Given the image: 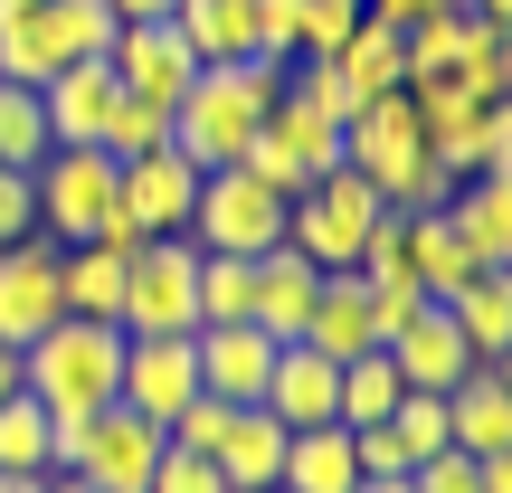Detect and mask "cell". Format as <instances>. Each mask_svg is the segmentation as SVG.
Listing matches in <instances>:
<instances>
[{
    "instance_id": "obj_1",
    "label": "cell",
    "mask_w": 512,
    "mask_h": 493,
    "mask_svg": "<svg viewBox=\"0 0 512 493\" xmlns=\"http://www.w3.org/2000/svg\"><path fill=\"white\" fill-rule=\"evenodd\" d=\"M342 171H361V181L380 190V209H399V219L456 200V171L427 152V124H418V105H408V86L370 95V105L342 124Z\"/></svg>"
},
{
    "instance_id": "obj_2",
    "label": "cell",
    "mask_w": 512,
    "mask_h": 493,
    "mask_svg": "<svg viewBox=\"0 0 512 493\" xmlns=\"http://www.w3.org/2000/svg\"><path fill=\"white\" fill-rule=\"evenodd\" d=\"M275 95H285V67H266V57H219V67H200L190 95L171 105V152H181L190 171H228L247 152V133L275 114Z\"/></svg>"
},
{
    "instance_id": "obj_3",
    "label": "cell",
    "mask_w": 512,
    "mask_h": 493,
    "mask_svg": "<svg viewBox=\"0 0 512 493\" xmlns=\"http://www.w3.org/2000/svg\"><path fill=\"white\" fill-rule=\"evenodd\" d=\"M29 200H38V238H57V247H114V256L143 247L124 219V162L95 143H57L29 171Z\"/></svg>"
},
{
    "instance_id": "obj_4",
    "label": "cell",
    "mask_w": 512,
    "mask_h": 493,
    "mask_svg": "<svg viewBox=\"0 0 512 493\" xmlns=\"http://www.w3.org/2000/svg\"><path fill=\"white\" fill-rule=\"evenodd\" d=\"M19 389H29L48 418H95L124 389V323H86V313H57L29 351H19Z\"/></svg>"
},
{
    "instance_id": "obj_5",
    "label": "cell",
    "mask_w": 512,
    "mask_h": 493,
    "mask_svg": "<svg viewBox=\"0 0 512 493\" xmlns=\"http://www.w3.org/2000/svg\"><path fill=\"white\" fill-rule=\"evenodd\" d=\"M181 238L209 247V256H266V247H285V190H266L247 162L200 171V200H190Z\"/></svg>"
},
{
    "instance_id": "obj_6",
    "label": "cell",
    "mask_w": 512,
    "mask_h": 493,
    "mask_svg": "<svg viewBox=\"0 0 512 493\" xmlns=\"http://www.w3.org/2000/svg\"><path fill=\"white\" fill-rule=\"evenodd\" d=\"M389 209H380V190L361 181V171H323L313 190H294L285 200V247H304L313 266H361V247H370V228H380Z\"/></svg>"
},
{
    "instance_id": "obj_7",
    "label": "cell",
    "mask_w": 512,
    "mask_h": 493,
    "mask_svg": "<svg viewBox=\"0 0 512 493\" xmlns=\"http://www.w3.org/2000/svg\"><path fill=\"white\" fill-rule=\"evenodd\" d=\"M124 332H200V247L190 238H143L124 256Z\"/></svg>"
},
{
    "instance_id": "obj_8",
    "label": "cell",
    "mask_w": 512,
    "mask_h": 493,
    "mask_svg": "<svg viewBox=\"0 0 512 493\" xmlns=\"http://www.w3.org/2000/svg\"><path fill=\"white\" fill-rule=\"evenodd\" d=\"M238 162H247L266 190H285V200H294V190H313L323 171H342V124H323V114H304V105H285V95H275V114L247 133Z\"/></svg>"
},
{
    "instance_id": "obj_9",
    "label": "cell",
    "mask_w": 512,
    "mask_h": 493,
    "mask_svg": "<svg viewBox=\"0 0 512 493\" xmlns=\"http://www.w3.org/2000/svg\"><path fill=\"white\" fill-rule=\"evenodd\" d=\"M114 399H124L133 418L171 427L200 399V351H190V332H124V389H114Z\"/></svg>"
},
{
    "instance_id": "obj_10",
    "label": "cell",
    "mask_w": 512,
    "mask_h": 493,
    "mask_svg": "<svg viewBox=\"0 0 512 493\" xmlns=\"http://www.w3.org/2000/svg\"><path fill=\"white\" fill-rule=\"evenodd\" d=\"M105 67H114V86H124V95H143V105L171 114L190 95V76H200V48H190L171 19H124L114 48H105Z\"/></svg>"
},
{
    "instance_id": "obj_11",
    "label": "cell",
    "mask_w": 512,
    "mask_h": 493,
    "mask_svg": "<svg viewBox=\"0 0 512 493\" xmlns=\"http://www.w3.org/2000/svg\"><path fill=\"white\" fill-rule=\"evenodd\" d=\"M152 465H162V427L133 418V408L114 399V408H95V418H86V446H76L67 475H86L95 493H143Z\"/></svg>"
},
{
    "instance_id": "obj_12",
    "label": "cell",
    "mask_w": 512,
    "mask_h": 493,
    "mask_svg": "<svg viewBox=\"0 0 512 493\" xmlns=\"http://www.w3.org/2000/svg\"><path fill=\"white\" fill-rule=\"evenodd\" d=\"M67 313V294H57V238H10L0 247V342L10 351H29L38 332Z\"/></svg>"
},
{
    "instance_id": "obj_13",
    "label": "cell",
    "mask_w": 512,
    "mask_h": 493,
    "mask_svg": "<svg viewBox=\"0 0 512 493\" xmlns=\"http://www.w3.org/2000/svg\"><path fill=\"white\" fill-rule=\"evenodd\" d=\"M190 351H200V389L209 399H228V408H256L266 399V370H275V332H256V323H200L190 332Z\"/></svg>"
},
{
    "instance_id": "obj_14",
    "label": "cell",
    "mask_w": 512,
    "mask_h": 493,
    "mask_svg": "<svg viewBox=\"0 0 512 493\" xmlns=\"http://www.w3.org/2000/svg\"><path fill=\"white\" fill-rule=\"evenodd\" d=\"M380 351H389V370H399V389H437V399L475 370V351H465V332L446 323V304H418Z\"/></svg>"
},
{
    "instance_id": "obj_15",
    "label": "cell",
    "mask_w": 512,
    "mask_h": 493,
    "mask_svg": "<svg viewBox=\"0 0 512 493\" xmlns=\"http://www.w3.org/2000/svg\"><path fill=\"white\" fill-rule=\"evenodd\" d=\"M190 200H200V171H190L171 143L143 152V162H124V219H133V238H181Z\"/></svg>"
},
{
    "instance_id": "obj_16",
    "label": "cell",
    "mask_w": 512,
    "mask_h": 493,
    "mask_svg": "<svg viewBox=\"0 0 512 493\" xmlns=\"http://www.w3.org/2000/svg\"><path fill=\"white\" fill-rule=\"evenodd\" d=\"M332 399H342V361L332 351H313V342H285L275 351V370H266V418L275 427H332Z\"/></svg>"
},
{
    "instance_id": "obj_17",
    "label": "cell",
    "mask_w": 512,
    "mask_h": 493,
    "mask_svg": "<svg viewBox=\"0 0 512 493\" xmlns=\"http://www.w3.org/2000/svg\"><path fill=\"white\" fill-rule=\"evenodd\" d=\"M446 228L465 238L484 275H512V171H465L456 200H446Z\"/></svg>"
},
{
    "instance_id": "obj_18",
    "label": "cell",
    "mask_w": 512,
    "mask_h": 493,
    "mask_svg": "<svg viewBox=\"0 0 512 493\" xmlns=\"http://www.w3.org/2000/svg\"><path fill=\"white\" fill-rule=\"evenodd\" d=\"M446 437L465 456H512V370L503 361H475L446 389Z\"/></svg>"
},
{
    "instance_id": "obj_19",
    "label": "cell",
    "mask_w": 512,
    "mask_h": 493,
    "mask_svg": "<svg viewBox=\"0 0 512 493\" xmlns=\"http://www.w3.org/2000/svg\"><path fill=\"white\" fill-rule=\"evenodd\" d=\"M313 285H323V266H313L304 247H266V256H256V294H247V323H256V332H275V342H304Z\"/></svg>"
},
{
    "instance_id": "obj_20",
    "label": "cell",
    "mask_w": 512,
    "mask_h": 493,
    "mask_svg": "<svg viewBox=\"0 0 512 493\" xmlns=\"http://www.w3.org/2000/svg\"><path fill=\"white\" fill-rule=\"evenodd\" d=\"M114 67L105 57H76V67H57L48 86H38V105H48V143H95L105 133V114H114Z\"/></svg>"
},
{
    "instance_id": "obj_21",
    "label": "cell",
    "mask_w": 512,
    "mask_h": 493,
    "mask_svg": "<svg viewBox=\"0 0 512 493\" xmlns=\"http://www.w3.org/2000/svg\"><path fill=\"white\" fill-rule=\"evenodd\" d=\"M304 342H313V351H332V361H361V351H380V332H370V285H361V266H332L323 285H313Z\"/></svg>"
},
{
    "instance_id": "obj_22",
    "label": "cell",
    "mask_w": 512,
    "mask_h": 493,
    "mask_svg": "<svg viewBox=\"0 0 512 493\" xmlns=\"http://www.w3.org/2000/svg\"><path fill=\"white\" fill-rule=\"evenodd\" d=\"M399 247H408V275H418L437 304H446L456 285H475V275H484L475 256H465V238L446 228V209H408V219H399Z\"/></svg>"
},
{
    "instance_id": "obj_23",
    "label": "cell",
    "mask_w": 512,
    "mask_h": 493,
    "mask_svg": "<svg viewBox=\"0 0 512 493\" xmlns=\"http://www.w3.org/2000/svg\"><path fill=\"white\" fill-rule=\"evenodd\" d=\"M351 484H361L351 427H294V437H285V475H275V493H351Z\"/></svg>"
},
{
    "instance_id": "obj_24",
    "label": "cell",
    "mask_w": 512,
    "mask_h": 493,
    "mask_svg": "<svg viewBox=\"0 0 512 493\" xmlns=\"http://www.w3.org/2000/svg\"><path fill=\"white\" fill-rule=\"evenodd\" d=\"M171 29L200 48V67H219V57H266L256 48V0H171Z\"/></svg>"
},
{
    "instance_id": "obj_25",
    "label": "cell",
    "mask_w": 512,
    "mask_h": 493,
    "mask_svg": "<svg viewBox=\"0 0 512 493\" xmlns=\"http://www.w3.org/2000/svg\"><path fill=\"white\" fill-rule=\"evenodd\" d=\"M446 323L465 332L475 361H512V275H475V285L446 294Z\"/></svg>"
},
{
    "instance_id": "obj_26",
    "label": "cell",
    "mask_w": 512,
    "mask_h": 493,
    "mask_svg": "<svg viewBox=\"0 0 512 493\" xmlns=\"http://www.w3.org/2000/svg\"><path fill=\"white\" fill-rule=\"evenodd\" d=\"M285 437H294V427H275L266 408H238V427H228V446H219L228 493H275V475H285Z\"/></svg>"
},
{
    "instance_id": "obj_27",
    "label": "cell",
    "mask_w": 512,
    "mask_h": 493,
    "mask_svg": "<svg viewBox=\"0 0 512 493\" xmlns=\"http://www.w3.org/2000/svg\"><path fill=\"white\" fill-rule=\"evenodd\" d=\"M57 294H67V313H86V323H114V313H124V256L114 247H57Z\"/></svg>"
},
{
    "instance_id": "obj_28",
    "label": "cell",
    "mask_w": 512,
    "mask_h": 493,
    "mask_svg": "<svg viewBox=\"0 0 512 493\" xmlns=\"http://www.w3.org/2000/svg\"><path fill=\"white\" fill-rule=\"evenodd\" d=\"M332 67L351 76V95H399L408 86V57H399V29H380V19H361V29L342 38V48H332Z\"/></svg>"
},
{
    "instance_id": "obj_29",
    "label": "cell",
    "mask_w": 512,
    "mask_h": 493,
    "mask_svg": "<svg viewBox=\"0 0 512 493\" xmlns=\"http://www.w3.org/2000/svg\"><path fill=\"white\" fill-rule=\"evenodd\" d=\"M389 408H399V370H389V351H361V361H342V399H332V427H380Z\"/></svg>"
},
{
    "instance_id": "obj_30",
    "label": "cell",
    "mask_w": 512,
    "mask_h": 493,
    "mask_svg": "<svg viewBox=\"0 0 512 493\" xmlns=\"http://www.w3.org/2000/svg\"><path fill=\"white\" fill-rule=\"evenodd\" d=\"M48 105H38V86H10V76H0V162L10 171H38L48 162Z\"/></svg>"
},
{
    "instance_id": "obj_31",
    "label": "cell",
    "mask_w": 512,
    "mask_h": 493,
    "mask_svg": "<svg viewBox=\"0 0 512 493\" xmlns=\"http://www.w3.org/2000/svg\"><path fill=\"white\" fill-rule=\"evenodd\" d=\"M285 105L323 114V124H351V114H361V95H351V76L332 67V57H285Z\"/></svg>"
},
{
    "instance_id": "obj_32",
    "label": "cell",
    "mask_w": 512,
    "mask_h": 493,
    "mask_svg": "<svg viewBox=\"0 0 512 493\" xmlns=\"http://www.w3.org/2000/svg\"><path fill=\"white\" fill-rule=\"evenodd\" d=\"M0 475H48V408L29 389L0 399Z\"/></svg>"
},
{
    "instance_id": "obj_33",
    "label": "cell",
    "mask_w": 512,
    "mask_h": 493,
    "mask_svg": "<svg viewBox=\"0 0 512 493\" xmlns=\"http://www.w3.org/2000/svg\"><path fill=\"white\" fill-rule=\"evenodd\" d=\"M162 143H171V114L143 105V95H114V114H105V133H95V152H114V162H143V152H162Z\"/></svg>"
},
{
    "instance_id": "obj_34",
    "label": "cell",
    "mask_w": 512,
    "mask_h": 493,
    "mask_svg": "<svg viewBox=\"0 0 512 493\" xmlns=\"http://www.w3.org/2000/svg\"><path fill=\"white\" fill-rule=\"evenodd\" d=\"M247 294H256V256L200 247V323H247Z\"/></svg>"
},
{
    "instance_id": "obj_35",
    "label": "cell",
    "mask_w": 512,
    "mask_h": 493,
    "mask_svg": "<svg viewBox=\"0 0 512 493\" xmlns=\"http://www.w3.org/2000/svg\"><path fill=\"white\" fill-rule=\"evenodd\" d=\"M361 29V0H294V57H332Z\"/></svg>"
},
{
    "instance_id": "obj_36",
    "label": "cell",
    "mask_w": 512,
    "mask_h": 493,
    "mask_svg": "<svg viewBox=\"0 0 512 493\" xmlns=\"http://www.w3.org/2000/svg\"><path fill=\"white\" fill-rule=\"evenodd\" d=\"M143 493H228V475H219V456H200V446H171V437H162V465H152Z\"/></svg>"
},
{
    "instance_id": "obj_37",
    "label": "cell",
    "mask_w": 512,
    "mask_h": 493,
    "mask_svg": "<svg viewBox=\"0 0 512 493\" xmlns=\"http://www.w3.org/2000/svg\"><path fill=\"white\" fill-rule=\"evenodd\" d=\"M228 427H238V408H228V399H209V389H200V399H190L181 418L162 427V437H171V446H200V456H219V446H228Z\"/></svg>"
},
{
    "instance_id": "obj_38",
    "label": "cell",
    "mask_w": 512,
    "mask_h": 493,
    "mask_svg": "<svg viewBox=\"0 0 512 493\" xmlns=\"http://www.w3.org/2000/svg\"><path fill=\"white\" fill-rule=\"evenodd\" d=\"M57 10V29H67V57H105L114 48V10L105 0H48Z\"/></svg>"
},
{
    "instance_id": "obj_39",
    "label": "cell",
    "mask_w": 512,
    "mask_h": 493,
    "mask_svg": "<svg viewBox=\"0 0 512 493\" xmlns=\"http://www.w3.org/2000/svg\"><path fill=\"white\" fill-rule=\"evenodd\" d=\"M408 493H484V475H475L465 446H446V456H427L418 475H408Z\"/></svg>"
},
{
    "instance_id": "obj_40",
    "label": "cell",
    "mask_w": 512,
    "mask_h": 493,
    "mask_svg": "<svg viewBox=\"0 0 512 493\" xmlns=\"http://www.w3.org/2000/svg\"><path fill=\"white\" fill-rule=\"evenodd\" d=\"M29 228H38V200H29V171H10V162H0V247H10V238H29Z\"/></svg>"
},
{
    "instance_id": "obj_41",
    "label": "cell",
    "mask_w": 512,
    "mask_h": 493,
    "mask_svg": "<svg viewBox=\"0 0 512 493\" xmlns=\"http://www.w3.org/2000/svg\"><path fill=\"white\" fill-rule=\"evenodd\" d=\"M427 10H446V0H361V19H380V29H418Z\"/></svg>"
},
{
    "instance_id": "obj_42",
    "label": "cell",
    "mask_w": 512,
    "mask_h": 493,
    "mask_svg": "<svg viewBox=\"0 0 512 493\" xmlns=\"http://www.w3.org/2000/svg\"><path fill=\"white\" fill-rule=\"evenodd\" d=\"M114 10V29H124V19H171V0H105Z\"/></svg>"
},
{
    "instance_id": "obj_43",
    "label": "cell",
    "mask_w": 512,
    "mask_h": 493,
    "mask_svg": "<svg viewBox=\"0 0 512 493\" xmlns=\"http://www.w3.org/2000/svg\"><path fill=\"white\" fill-rule=\"evenodd\" d=\"M351 493H408V475H361Z\"/></svg>"
},
{
    "instance_id": "obj_44",
    "label": "cell",
    "mask_w": 512,
    "mask_h": 493,
    "mask_svg": "<svg viewBox=\"0 0 512 493\" xmlns=\"http://www.w3.org/2000/svg\"><path fill=\"white\" fill-rule=\"evenodd\" d=\"M10 389H19V351L0 342V399H10Z\"/></svg>"
},
{
    "instance_id": "obj_45",
    "label": "cell",
    "mask_w": 512,
    "mask_h": 493,
    "mask_svg": "<svg viewBox=\"0 0 512 493\" xmlns=\"http://www.w3.org/2000/svg\"><path fill=\"white\" fill-rule=\"evenodd\" d=\"M0 493H48V475H0Z\"/></svg>"
},
{
    "instance_id": "obj_46",
    "label": "cell",
    "mask_w": 512,
    "mask_h": 493,
    "mask_svg": "<svg viewBox=\"0 0 512 493\" xmlns=\"http://www.w3.org/2000/svg\"><path fill=\"white\" fill-rule=\"evenodd\" d=\"M48 493H95V484L86 475H48Z\"/></svg>"
},
{
    "instance_id": "obj_47",
    "label": "cell",
    "mask_w": 512,
    "mask_h": 493,
    "mask_svg": "<svg viewBox=\"0 0 512 493\" xmlns=\"http://www.w3.org/2000/svg\"><path fill=\"white\" fill-rule=\"evenodd\" d=\"M465 10H484V19H512V0H465Z\"/></svg>"
}]
</instances>
